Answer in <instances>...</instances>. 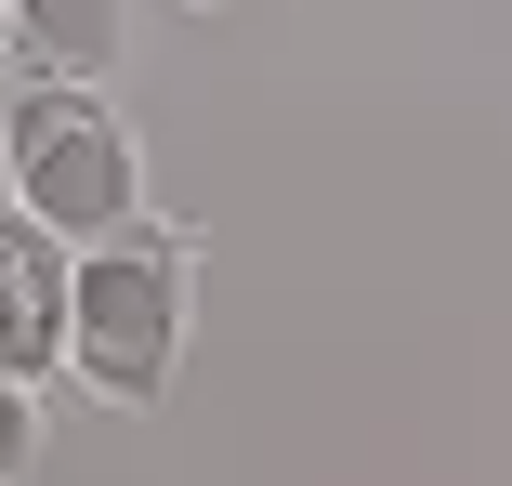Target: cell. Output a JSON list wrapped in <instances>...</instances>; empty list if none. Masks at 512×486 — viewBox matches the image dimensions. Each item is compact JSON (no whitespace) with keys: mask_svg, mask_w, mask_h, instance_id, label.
Here are the masks:
<instances>
[{"mask_svg":"<svg viewBox=\"0 0 512 486\" xmlns=\"http://www.w3.org/2000/svg\"><path fill=\"white\" fill-rule=\"evenodd\" d=\"M27 79H119L132 53V0H0Z\"/></svg>","mask_w":512,"mask_h":486,"instance_id":"cell-4","label":"cell"},{"mask_svg":"<svg viewBox=\"0 0 512 486\" xmlns=\"http://www.w3.org/2000/svg\"><path fill=\"white\" fill-rule=\"evenodd\" d=\"M66 303H79V237L40 224L27 198H0V368L14 381L66 368Z\"/></svg>","mask_w":512,"mask_h":486,"instance_id":"cell-3","label":"cell"},{"mask_svg":"<svg viewBox=\"0 0 512 486\" xmlns=\"http://www.w3.org/2000/svg\"><path fill=\"white\" fill-rule=\"evenodd\" d=\"M0 171H14V198L66 237H106L145 211V145L132 119L106 106V79H27L14 119H0Z\"/></svg>","mask_w":512,"mask_h":486,"instance_id":"cell-2","label":"cell"},{"mask_svg":"<svg viewBox=\"0 0 512 486\" xmlns=\"http://www.w3.org/2000/svg\"><path fill=\"white\" fill-rule=\"evenodd\" d=\"M184 14H211V0H184Z\"/></svg>","mask_w":512,"mask_h":486,"instance_id":"cell-6","label":"cell"},{"mask_svg":"<svg viewBox=\"0 0 512 486\" xmlns=\"http://www.w3.org/2000/svg\"><path fill=\"white\" fill-rule=\"evenodd\" d=\"M27 460H40V381L0 368V473H27Z\"/></svg>","mask_w":512,"mask_h":486,"instance_id":"cell-5","label":"cell"},{"mask_svg":"<svg viewBox=\"0 0 512 486\" xmlns=\"http://www.w3.org/2000/svg\"><path fill=\"white\" fill-rule=\"evenodd\" d=\"M197 329V237L132 211L106 237H79V303H66V381L92 408H158Z\"/></svg>","mask_w":512,"mask_h":486,"instance_id":"cell-1","label":"cell"}]
</instances>
